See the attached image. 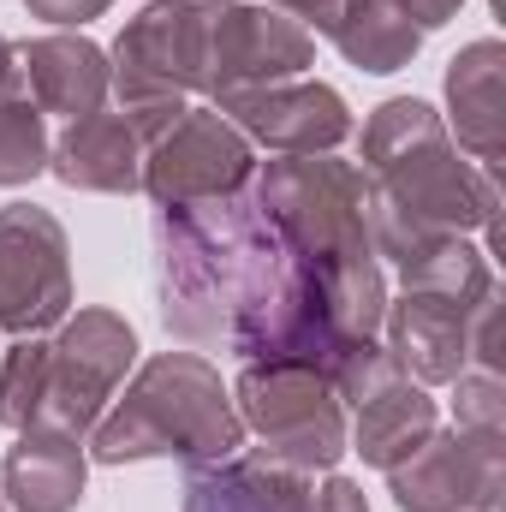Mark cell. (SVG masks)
<instances>
[{"instance_id":"cell-12","label":"cell","mask_w":506,"mask_h":512,"mask_svg":"<svg viewBox=\"0 0 506 512\" xmlns=\"http://www.w3.org/2000/svg\"><path fill=\"white\" fill-rule=\"evenodd\" d=\"M251 143L274 149V155H334L352 137V108L334 84H262V90H239L227 102H215Z\"/></svg>"},{"instance_id":"cell-29","label":"cell","mask_w":506,"mask_h":512,"mask_svg":"<svg viewBox=\"0 0 506 512\" xmlns=\"http://www.w3.org/2000/svg\"><path fill=\"white\" fill-rule=\"evenodd\" d=\"M0 512H12V507H6V495H0Z\"/></svg>"},{"instance_id":"cell-23","label":"cell","mask_w":506,"mask_h":512,"mask_svg":"<svg viewBox=\"0 0 506 512\" xmlns=\"http://www.w3.org/2000/svg\"><path fill=\"white\" fill-rule=\"evenodd\" d=\"M453 411L459 429H506V387L489 370H465L453 376Z\"/></svg>"},{"instance_id":"cell-18","label":"cell","mask_w":506,"mask_h":512,"mask_svg":"<svg viewBox=\"0 0 506 512\" xmlns=\"http://www.w3.org/2000/svg\"><path fill=\"white\" fill-rule=\"evenodd\" d=\"M447 108H453V126H459V149H471L495 173L506 155V48L495 36L453 54Z\"/></svg>"},{"instance_id":"cell-14","label":"cell","mask_w":506,"mask_h":512,"mask_svg":"<svg viewBox=\"0 0 506 512\" xmlns=\"http://www.w3.org/2000/svg\"><path fill=\"white\" fill-rule=\"evenodd\" d=\"M143 149H149V137L126 114L96 108L48 143V173L72 191L126 197V191H143Z\"/></svg>"},{"instance_id":"cell-7","label":"cell","mask_w":506,"mask_h":512,"mask_svg":"<svg viewBox=\"0 0 506 512\" xmlns=\"http://www.w3.org/2000/svg\"><path fill=\"white\" fill-rule=\"evenodd\" d=\"M131 358H137V334H131L126 316H114V310H78V316H66L60 334L48 340L42 423L84 441L102 423V411L114 405V393L126 387Z\"/></svg>"},{"instance_id":"cell-13","label":"cell","mask_w":506,"mask_h":512,"mask_svg":"<svg viewBox=\"0 0 506 512\" xmlns=\"http://www.w3.org/2000/svg\"><path fill=\"white\" fill-rule=\"evenodd\" d=\"M471 310H477V304H459V298L405 286L399 298H387V316H381L387 358H393L417 387L465 376V364H471V358H465V316H471Z\"/></svg>"},{"instance_id":"cell-11","label":"cell","mask_w":506,"mask_h":512,"mask_svg":"<svg viewBox=\"0 0 506 512\" xmlns=\"http://www.w3.org/2000/svg\"><path fill=\"white\" fill-rule=\"evenodd\" d=\"M506 429H435L411 459L387 471L399 512H501Z\"/></svg>"},{"instance_id":"cell-19","label":"cell","mask_w":506,"mask_h":512,"mask_svg":"<svg viewBox=\"0 0 506 512\" xmlns=\"http://www.w3.org/2000/svg\"><path fill=\"white\" fill-rule=\"evenodd\" d=\"M352 411H358V423L346 429V453H364V465H376V471H393L399 459H411L441 429L429 387H417L411 376H387Z\"/></svg>"},{"instance_id":"cell-9","label":"cell","mask_w":506,"mask_h":512,"mask_svg":"<svg viewBox=\"0 0 506 512\" xmlns=\"http://www.w3.org/2000/svg\"><path fill=\"white\" fill-rule=\"evenodd\" d=\"M316 60V36L262 6V0H209V30H203V96L227 102L239 90L286 84Z\"/></svg>"},{"instance_id":"cell-2","label":"cell","mask_w":506,"mask_h":512,"mask_svg":"<svg viewBox=\"0 0 506 512\" xmlns=\"http://www.w3.org/2000/svg\"><path fill=\"white\" fill-rule=\"evenodd\" d=\"M256 209L274 233L328 280L340 334L376 340L387 316V280L370 245V179L340 155H274L251 179Z\"/></svg>"},{"instance_id":"cell-10","label":"cell","mask_w":506,"mask_h":512,"mask_svg":"<svg viewBox=\"0 0 506 512\" xmlns=\"http://www.w3.org/2000/svg\"><path fill=\"white\" fill-rule=\"evenodd\" d=\"M72 310V245L42 203L0 209V328L48 334Z\"/></svg>"},{"instance_id":"cell-24","label":"cell","mask_w":506,"mask_h":512,"mask_svg":"<svg viewBox=\"0 0 506 512\" xmlns=\"http://www.w3.org/2000/svg\"><path fill=\"white\" fill-rule=\"evenodd\" d=\"M114 0H24V12L30 18H42V24H60V30H78V24H90V18H102Z\"/></svg>"},{"instance_id":"cell-28","label":"cell","mask_w":506,"mask_h":512,"mask_svg":"<svg viewBox=\"0 0 506 512\" xmlns=\"http://www.w3.org/2000/svg\"><path fill=\"white\" fill-rule=\"evenodd\" d=\"M0 96H24V72H18V48L0 36Z\"/></svg>"},{"instance_id":"cell-25","label":"cell","mask_w":506,"mask_h":512,"mask_svg":"<svg viewBox=\"0 0 506 512\" xmlns=\"http://www.w3.org/2000/svg\"><path fill=\"white\" fill-rule=\"evenodd\" d=\"M262 6H274V12H286V18H298L310 36H328V30H334V18H340V0H262Z\"/></svg>"},{"instance_id":"cell-26","label":"cell","mask_w":506,"mask_h":512,"mask_svg":"<svg viewBox=\"0 0 506 512\" xmlns=\"http://www.w3.org/2000/svg\"><path fill=\"white\" fill-rule=\"evenodd\" d=\"M387 6H393L399 18H411V24L429 36V30H441V24H453L465 0H387Z\"/></svg>"},{"instance_id":"cell-1","label":"cell","mask_w":506,"mask_h":512,"mask_svg":"<svg viewBox=\"0 0 506 512\" xmlns=\"http://www.w3.org/2000/svg\"><path fill=\"white\" fill-rule=\"evenodd\" d=\"M155 310L185 346L304 364L328 382L358 346L328 310V280L274 233L251 191L155 209Z\"/></svg>"},{"instance_id":"cell-8","label":"cell","mask_w":506,"mask_h":512,"mask_svg":"<svg viewBox=\"0 0 506 512\" xmlns=\"http://www.w3.org/2000/svg\"><path fill=\"white\" fill-rule=\"evenodd\" d=\"M251 179L256 143L221 108H185L143 149V191L155 197V209L233 197V191H251Z\"/></svg>"},{"instance_id":"cell-17","label":"cell","mask_w":506,"mask_h":512,"mask_svg":"<svg viewBox=\"0 0 506 512\" xmlns=\"http://www.w3.org/2000/svg\"><path fill=\"white\" fill-rule=\"evenodd\" d=\"M18 72H24V96L42 114H66V120L96 114L114 90L108 54L90 36H36V42H24Z\"/></svg>"},{"instance_id":"cell-6","label":"cell","mask_w":506,"mask_h":512,"mask_svg":"<svg viewBox=\"0 0 506 512\" xmlns=\"http://www.w3.org/2000/svg\"><path fill=\"white\" fill-rule=\"evenodd\" d=\"M233 393L245 429L262 435V459L292 465L304 477L334 471L346 459V405L328 376L304 364H245Z\"/></svg>"},{"instance_id":"cell-27","label":"cell","mask_w":506,"mask_h":512,"mask_svg":"<svg viewBox=\"0 0 506 512\" xmlns=\"http://www.w3.org/2000/svg\"><path fill=\"white\" fill-rule=\"evenodd\" d=\"M316 512H370V501L352 477H328V483H316Z\"/></svg>"},{"instance_id":"cell-4","label":"cell","mask_w":506,"mask_h":512,"mask_svg":"<svg viewBox=\"0 0 506 512\" xmlns=\"http://www.w3.org/2000/svg\"><path fill=\"white\" fill-rule=\"evenodd\" d=\"M239 447H245V417L203 352H155L90 429L96 465L179 459L197 471V465L233 459Z\"/></svg>"},{"instance_id":"cell-15","label":"cell","mask_w":506,"mask_h":512,"mask_svg":"<svg viewBox=\"0 0 506 512\" xmlns=\"http://www.w3.org/2000/svg\"><path fill=\"white\" fill-rule=\"evenodd\" d=\"M84 477H90L84 441L66 435V429L30 423V429H18V441L6 447L0 495H6L12 512H78Z\"/></svg>"},{"instance_id":"cell-16","label":"cell","mask_w":506,"mask_h":512,"mask_svg":"<svg viewBox=\"0 0 506 512\" xmlns=\"http://www.w3.org/2000/svg\"><path fill=\"white\" fill-rule=\"evenodd\" d=\"M179 512H316V477L274 465L262 453H233L185 477Z\"/></svg>"},{"instance_id":"cell-5","label":"cell","mask_w":506,"mask_h":512,"mask_svg":"<svg viewBox=\"0 0 506 512\" xmlns=\"http://www.w3.org/2000/svg\"><path fill=\"white\" fill-rule=\"evenodd\" d=\"M203 30H209V0H149L108 54L120 114L149 143L209 84L203 78Z\"/></svg>"},{"instance_id":"cell-20","label":"cell","mask_w":506,"mask_h":512,"mask_svg":"<svg viewBox=\"0 0 506 512\" xmlns=\"http://www.w3.org/2000/svg\"><path fill=\"white\" fill-rule=\"evenodd\" d=\"M328 42L358 66V72H399L417 60L423 48V30L411 18H399L387 0H340V18L328 30Z\"/></svg>"},{"instance_id":"cell-22","label":"cell","mask_w":506,"mask_h":512,"mask_svg":"<svg viewBox=\"0 0 506 512\" xmlns=\"http://www.w3.org/2000/svg\"><path fill=\"white\" fill-rule=\"evenodd\" d=\"M48 173V126L30 96H0V185H30Z\"/></svg>"},{"instance_id":"cell-3","label":"cell","mask_w":506,"mask_h":512,"mask_svg":"<svg viewBox=\"0 0 506 512\" xmlns=\"http://www.w3.org/2000/svg\"><path fill=\"white\" fill-rule=\"evenodd\" d=\"M364 179L370 203L423 221L435 233H489L501 245V191L489 167H471L447 120L417 96H387L364 120Z\"/></svg>"},{"instance_id":"cell-21","label":"cell","mask_w":506,"mask_h":512,"mask_svg":"<svg viewBox=\"0 0 506 512\" xmlns=\"http://www.w3.org/2000/svg\"><path fill=\"white\" fill-rule=\"evenodd\" d=\"M42 399H48V340L18 334L0 352V429L42 423Z\"/></svg>"}]
</instances>
